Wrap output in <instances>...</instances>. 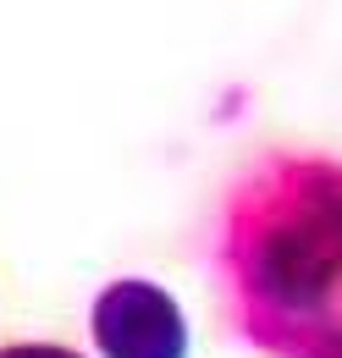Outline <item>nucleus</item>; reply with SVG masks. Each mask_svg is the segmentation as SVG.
Masks as SVG:
<instances>
[{
	"label": "nucleus",
	"mask_w": 342,
	"mask_h": 358,
	"mask_svg": "<svg viewBox=\"0 0 342 358\" xmlns=\"http://www.w3.org/2000/svg\"><path fill=\"white\" fill-rule=\"evenodd\" d=\"M88 331L100 358H188L182 309L155 281H111L94 298Z\"/></svg>",
	"instance_id": "f03ea898"
},
{
	"label": "nucleus",
	"mask_w": 342,
	"mask_h": 358,
	"mask_svg": "<svg viewBox=\"0 0 342 358\" xmlns=\"http://www.w3.org/2000/svg\"><path fill=\"white\" fill-rule=\"evenodd\" d=\"M221 265L259 353L342 358V166L265 160L226 204Z\"/></svg>",
	"instance_id": "f257e3e1"
},
{
	"label": "nucleus",
	"mask_w": 342,
	"mask_h": 358,
	"mask_svg": "<svg viewBox=\"0 0 342 358\" xmlns=\"http://www.w3.org/2000/svg\"><path fill=\"white\" fill-rule=\"evenodd\" d=\"M0 358H78L72 348H50V342H17V348H0Z\"/></svg>",
	"instance_id": "7ed1b4c3"
}]
</instances>
